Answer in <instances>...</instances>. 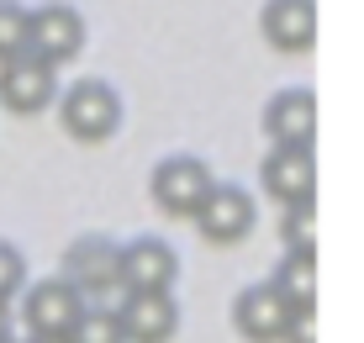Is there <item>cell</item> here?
Returning a JSON list of instances; mask_svg holds the SVG:
<instances>
[{"mask_svg": "<svg viewBox=\"0 0 364 343\" xmlns=\"http://www.w3.org/2000/svg\"><path fill=\"white\" fill-rule=\"evenodd\" d=\"M58 122L74 143H106L122 127V95L106 80H74L69 90H58Z\"/></svg>", "mask_w": 364, "mask_h": 343, "instance_id": "6da1fadb", "label": "cell"}, {"mask_svg": "<svg viewBox=\"0 0 364 343\" xmlns=\"http://www.w3.org/2000/svg\"><path fill=\"white\" fill-rule=\"evenodd\" d=\"M117 264H122V248L111 243L106 233H85V238H74V243L64 248V280L80 290L85 301H106V296H117Z\"/></svg>", "mask_w": 364, "mask_h": 343, "instance_id": "7a4b0ae2", "label": "cell"}, {"mask_svg": "<svg viewBox=\"0 0 364 343\" xmlns=\"http://www.w3.org/2000/svg\"><path fill=\"white\" fill-rule=\"evenodd\" d=\"M174 280H180V253L164 238H132V243H122L117 285L127 296H169Z\"/></svg>", "mask_w": 364, "mask_h": 343, "instance_id": "3957f363", "label": "cell"}, {"mask_svg": "<svg viewBox=\"0 0 364 343\" xmlns=\"http://www.w3.org/2000/svg\"><path fill=\"white\" fill-rule=\"evenodd\" d=\"M217 185V174H211L206 159L196 154H169L154 164V180H148V190H154V201L169 211V217H196V206L206 201V190Z\"/></svg>", "mask_w": 364, "mask_h": 343, "instance_id": "277c9868", "label": "cell"}, {"mask_svg": "<svg viewBox=\"0 0 364 343\" xmlns=\"http://www.w3.org/2000/svg\"><path fill=\"white\" fill-rule=\"evenodd\" d=\"M85 48V16L69 6V0H48V6H32L27 16V53H37L43 63H69L80 58Z\"/></svg>", "mask_w": 364, "mask_h": 343, "instance_id": "5b68a950", "label": "cell"}, {"mask_svg": "<svg viewBox=\"0 0 364 343\" xmlns=\"http://www.w3.org/2000/svg\"><path fill=\"white\" fill-rule=\"evenodd\" d=\"M58 100V69L43 63L37 53H16L0 63V106L16 117H37Z\"/></svg>", "mask_w": 364, "mask_h": 343, "instance_id": "8992f818", "label": "cell"}, {"mask_svg": "<svg viewBox=\"0 0 364 343\" xmlns=\"http://www.w3.org/2000/svg\"><path fill=\"white\" fill-rule=\"evenodd\" d=\"M85 307H90V301H85L64 275H48V280H37L27 290V301H21V322H27L32 338H69V327L80 322Z\"/></svg>", "mask_w": 364, "mask_h": 343, "instance_id": "52a82bcc", "label": "cell"}, {"mask_svg": "<svg viewBox=\"0 0 364 343\" xmlns=\"http://www.w3.org/2000/svg\"><path fill=\"white\" fill-rule=\"evenodd\" d=\"M191 222L200 227L206 243H243V238L254 233V196H248L243 185H232V180H217L206 190V201L196 206Z\"/></svg>", "mask_w": 364, "mask_h": 343, "instance_id": "ba28073f", "label": "cell"}, {"mask_svg": "<svg viewBox=\"0 0 364 343\" xmlns=\"http://www.w3.org/2000/svg\"><path fill=\"white\" fill-rule=\"evenodd\" d=\"M259 185L274 206H301V201H317V159L311 148H269L259 164Z\"/></svg>", "mask_w": 364, "mask_h": 343, "instance_id": "9c48e42d", "label": "cell"}, {"mask_svg": "<svg viewBox=\"0 0 364 343\" xmlns=\"http://www.w3.org/2000/svg\"><path fill=\"white\" fill-rule=\"evenodd\" d=\"M264 137L274 148H311V137H317V95L306 85L274 90L264 100Z\"/></svg>", "mask_w": 364, "mask_h": 343, "instance_id": "30bf717a", "label": "cell"}, {"mask_svg": "<svg viewBox=\"0 0 364 343\" xmlns=\"http://www.w3.org/2000/svg\"><path fill=\"white\" fill-rule=\"evenodd\" d=\"M291 312H296V307L280 296V290H274L269 280H259V285L237 290V301H232V327H237L243 338H254V343H280Z\"/></svg>", "mask_w": 364, "mask_h": 343, "instance_id": "8fae6325", "label": "cell"}, {"mask_svg": "<svg viewBox=\"0 0 364 343\" xmlns=\"http://www.w3.org/2000/svg\"><path fill=\"white\" fill-rule=\"evenodd\" d=\"M259 32L274 53H306L317 43V0H264Z\"/></svg>", "mask_w": 364, "mask_h": 343, "instance_id": "7c38bea8", "label": "cell"}, {"mask_svg": "<svg viewBox=\"0 0 364 343\" xmlns=\"http://www.w3.org/2000/svg\"><path fill=\"white\" fill-rule=\"evenodd\" d=\"M117 317H122L127 343H169L180 333V307H174V296H127V290H122Z\"/></svg>", "mask_w": 364, "mask_h": 343, "instance_id": "4fadbf2b", "label": "cell"}, {"mask_svg": "<svg viewBox=\"0 0 364 343\" xmlns=\"http://www.w3.org/2000/svg\"><path fill=\"white\" fill-rule=\"evenodd\" d=\"M269 285L280 290L296 312H311V307H317V259H306V253H285V259L274 264Z\"/></svg>", "mask_w": 364, "mask_h": 343, "instance_id": "5bb4252c", "label": "cell"}, {"mask_svg": "<svg viewBox=\"0 0 364 343\" xmlns=\"http://www.w3.org/2000/svg\"><path fill=\"white\" fill-rule=\"evenodd\" d=\"M280 243H285V253L317 259V201H301V206L280 211Z\"/></svg>", "mask_w": 364, "mask_h": 343, "instance_id": "9a60e30c", "label": "cell"}, {"mask_svg": "<svg viewBox=\"0 0 364 343\" xmlns=\"http://www.w3.org/2000/svg\"><path fill=\"white\" fill-rule=\"evenodd\" d=\"M69 343H127L117 307H106V301H90V307L80 312V322L69 327Z\"/></svg>", "mask_w": 364, "mask_h": 343, "instance_id": "2e32d148", "label": "cell"}, {"mask_svg": "<svg viewBox=\"0 0 364 343\" xmlns=\"http://www.w3.org/2000/svg\"><path fill=\"white\" fill-rule=\"evenodd\" d=\"M27 16L32 11L21 0H0V63L27 53Z\"/></svg>", "mask_w": 364, "mask_h": 343, "instance_id": "e0dca14e", "label": "cell"}, {"mask_svg": "<svg viewBox=\"0 0 364 343\" xmlns=\"http://www.w3.org/2000/svg\"><path fill=\"white\" fill-rule=\"evenodd\" d=\"M21 285H27V259H21L16 243H6V238H0V301H11Z\"/></svg>", "mask_w": 364, "mask_h": 343, "instance_id": "ac0fdd59", "label": "cell"}, {"mask_svg": "<svg viewBox=\"0 0 364 343\" xmlns=\"http://www.w3.org/2000/svg\"><path fill=\"white\" fill-rule=\"evenodd\" d=\"M280 343H317V307H311V312H291Z\"/></svg>", "mask_w": 364, "mask_h": 343, "instance_id": "d6986e66", "label": "cell"}, {"mask_svg": "<svg viewBox=\"0 0 364 343\" xmlns=\"http://www.w3.org/2000/svg\"><path fill=\"white\" fill-rule=\"evenodd\" d=\"M0 338H11V301H0Z\"/></svg>", "mask_w": 364, "mask_h": 343, "instance_id": "ffe728a7", "label": "cell"}, {"mask_svg": "<svg viewBox=\"0 0 364 343\" xmlns=\"http://www.w3.org/2000/svg\"><path fill=\"white\" fill-rule=\"evenodd\" d=\"M27 343H69V338H27Z\"/></svg>", "mask_w": 364, "mask_h": 343, "instance_id": "44dd1931", "label": "cell"}, {"mask_svg": "<svg viewBox=\"0 0 364 343\" xmlns=\"http://www.w3.org/2000/svg\"><path fill=\"white\" fill-rule=\"evenodd\" d=\"M0 343H21V338H0Z\"/></svg>", "mask_w": 364, "mask_h": 343, "instance_id": "7402d4cb", "label": "cell"}]
</instances>
